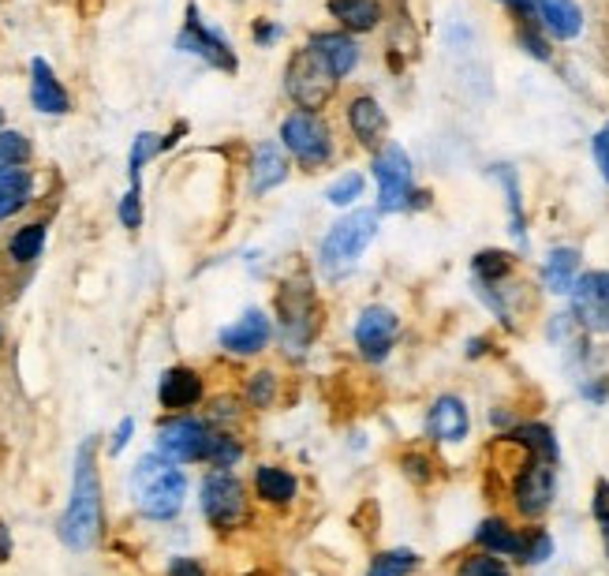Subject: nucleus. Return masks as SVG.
Instances as JSON below:
<instances>
[{
    "label": "nucleus",
    "mask_w": 609,
    "mask_h": 576,
    "mask_svg": "<svg viewBox=\"0 0 609 576\" xmlns=\"http://www.w3.org/2000/svg\"><path fill=\"white\" fill-rule=\"evenodd\" d=\"M102 521L105 505H102V475H97V442L86 438L75 453L72 498H67V510L56 521V535H61L67 551L86 554L102 540Z\"/></svg>",
    "instance_id": "f257e3e1"
},
{
    "label": "nucleus",
    "mask_w": 609,
    "mask_h": 576,
    "mask_svg": "<svg viewBox=\"0 0 609 576\" xmlns=\"http://www.w3.org/2000/svg\"><path fill=\"white\" fill-rule=\"evenodd\" d=\"M132 498L146 521H172L188 498V475L161 453H150L132 468Z\"/></svg>",
    "instance_id": "f03ea898"
},
{
    "label": "nucleus",
    "mask_w": 609,
    "mask_h": 576,
    "mask_svg": "<svg viewBox=\"0 0 609 576\" xmlns=\"http://www.w3.org/2000/svg\"><path fill=\"white\" fill-rule=\"evenodd\" d=\"M375 237H378V210L348 213V218H340L326 232V240H322L318 266L326 270L329 277H340V273H348L363 259V251L375 243Z\"/></svg>",
    "instance_id": "7ed1b4c3"
},
{
    "label": "nucleus",
    "mask_w": 609,
    "mask_h": 576,
    "mask_svg": "<svg viewBox=\"0 0 609 576\" xmlns=\"http://www.w3.org/2000/svg\"><path fill=\"white\" fill-rule=\"evenodd\" d=\"M337 83L340 80L333 75V67L322 61V53L311 42L288 56V67H284V91H288V97L300 105L303 113L326 109L329 97L337 94Z\"/></svg>",
    "instance_id": "20e7f679"
},
{
    "label": "nucleus",
    "mask_w": 609,
    "mask_h": 576,
    "mask_svg": "<svg viewBox=\"0 0 609 576\" xmlns=\"http://www.w3.org/2000/svg\"><path fill=\"white\" fill-rule=\"evenodd\" d=\"M277 311H281V326H284V353L303 356L311 348V341L318 337V300H314V289L307 277L284 281L281 296H277Z\"/></svg>",
    "instance_id": "39448f33"
},
{
    "label": "nucleus",
    "mask_w": 609,
    "mask_h": 576,
    "mask_svg": "<svg viewBox=\"0 0 609 576\" xmlns=\"http://www.w3.org/2000/svg\"><path fill=\"white\" fill-rule=\"evenodd\" d=\"M281 146L303 169H322L333 158V132L318 113H288L281 121Z\"/></svg>",
    "instance_id": "423d86ee"
},
{
    "label": "nucleus",
    "mask_w": 609,
    "mask_h": 576,
    "mask_svg": "<svg viewBox=\"0 0 609 576\" xmlns=\"http://www.w3.org/2000/svg\"><path fill=\"white\" fill-rule=\"evenodd\" d=\"M202 513L210 521V528L218 532H232L248 521V491L235 480L232 472H221L213 468L202 480Z\"/></svg>",
    "instance_id": "0eeeda50"
},
{
    "label": "nucleus",
    "mask_w": 609,
    "mask_h": 576,
    "mask_svg": "<svg viewBox=\"0 0 609 576\" xmlns=\"http://www.w3.org/2000/svg\"><path fill=\"white\" fill-rule=\"evenodd\" d=\"M378 180V213H400L411 207V158L405 154V146L386 143L375 154V165H370Z\"/></svg>",
    "instance_id": "6e6552de"
},
{
    "label": "nucleus",
    "mask_w": 609,
    "mask_h": 576,
    "mask_svg": "<svg viewBox=\"0 0 609 576\" xmlns=\"http://www.w3.org/2000/svg\"><path fill=\"white\" fill-rule=\"evenodd\" d=\"M210 438H213V427L206 423V419L180 412L157 427V453L172 464H195V461H206Z\"/></svg>",
    "instance_id": "1a4fd4ad"
},
{
    "label": "nucleus",
    "mask_w": 609,
    "mask_h": 576,
    "mask_svg": "<svg viewBox=\"0 0 609 576\" xmlns=\"http://www.w3.org/2000/svg\"><path fill=\"white\" fill-rule=\"evenodd\" d=\"M176 49H180V53L199 56V61L218 67V72H235V67H240V61H235V53L229 45V38H224L221 31H213V27H206L195 4L188 8V23H183L180 38H176Z\"/></svg>",
    "instance_id": "9d476101"
},
{
    "label": "nucleus",
    "mask_w": 609,
    "mask_h": 576,
    "mask_svg": "<svg viewBox=\"0 0 609 576\" xmlns=\"http://www.w3.org/2000/svg\"><path fill=\"white\" fill-rule=\"evenodd\" d=\"M573 318L587 334H609V270L579 273L573 285Z\"/></svg>",
    "instance_id": "9b49d317"
},
{
    "label": "nucleus",
    "mask_w": 609,
    "mask_h": 576,
    "mask_svg": "<svg viewBox=\"0 0 609 576\" xmlns=\"http://www.w3.org/2000/svg\"><path fill=\"white\" fill-rule=\"evenodd\" d=\"M554 464H546V461H532L527 457V464L516 472V480H513V505H516V513L519 516H527V521H538L549 505H554Z\"/></svg>",
    "instance_id": "f8f14e48"
},
{
    "label": "nucleus",
    "mask_w": 609,
    "mask_h": 576,
    "mask_svg": "<svg viewBox=\"0 0 609 576\" xmlns=\"http://www.w3.org/2000/svg\"><path fill=\"white\" fill-rule=\"evenodd\" d=\"M400 337V318L389 307H367L356 318V348L367 364H381Z\"/></svg>",
    "instance_id": "ddd939ff"
},
{
    "label": "nucleus",
    "mask_w": 609,
    "mask_h": 576,
    "mask_svg": "<svg viewBox=\"0 0 609 576\" xmlns=\"http://www.w3.org/2000/svg\"><path fill=\"white\" fill-rule=\"evenodd\" d=\"M270 337H273L270 315H266V311H259V307H251V311H243V315L235 318L232 326L221 329L218 345L224 348V353H232V356H259L262 348L270 345Z\"/></svg>",
    "instance_id": "4468645a"
},
{
    "label": "nucleus",
    "mask_w": 609,
    "mask_h": 576,
    "mask_svg": "<svg viewBox=\"0 0 609 576\" xmlns=\"http://www.w3.org/2000/svg\"><path fill=\"white\" fill-rule=\"evenodd\" d=\"M471 431V416H468V405L453 394L438 397L427 412V434L430 442H441V446H453V442H464Z\"/></svg>",
    "instance_id": "2eb2a0df"
},
{
    "label": "nucleus",
    "mask_w": 609,
    "mask_h": 576,
    "mask_svg": "<svg viewBox=\"0 0 609 576\" xmlns=\"http://www.w3.org/2000/svg\"><path fill=\"white\" fill-rule=\"evenodd\" d=\"M348 128L351 135L359 139V146H367V150H381L389 139V116L386 109L378 105V97L370 94H359L348 102Z\"/></svg>",
    "instance_id": "dca6fc26"
},
{
    "label": "nucleus",
    "mask_w": 609,
    "mask_h": 576,
    "mask_svg": "<svg viewBox=\"0 0 609 576\" xmlns=\"http://www.w3.org/2000/svg\"><path fill=\"white\" fill-rule=\"evenodd\" d=\"M31 105L45 116H64L72 113V94L64 91V83L56 80L53 64L45 56L31 61Z\"/></svg>",
    "instance_id": "f3484780"
},
{
    "label": "nucleus",
    "mask_w": 609,
    "mask_h": 576,
    "mask_svg": "<svg viewBox=\"0 0 609 576\" xmlns=\"http://www.w3.org/2000/svg\"><path fill=\"white\" fill-rule=\"evenodd\" d=\"M157 400H161V408H169V412H188L202 400V375L191 367H169L161 375V383H157Z\"/></svg>",
    "instance_id": "a211bd4d"
},
{
    "label": "nucleus",
    "mask_w": 609,
    "mask_h": 576,
    "mask_svg": "<svg viewBox=\"0 0 609 576\" xmlns=\"http://www.w3.org/2000/svg\"><path fill=\"white\" fill-rule=\"evenodd\" d=\"M288 180V158L281 154L277 143H259L254 146V158H251V191L254 195H266L273 188Z\"/></svg>",
    "instance_id": "6ab92c4d"
},
{
    "label": "nucleus",
    "mask_w": 609,
    "mask_h": 576,
    "mask_svg": "<svg viewBox=\"0 0 609 576\" xmlns=\"http://www.w3.org/2000/svg\"><path fill=\"white\" fill-rule=\"evenodd\" d=\"M311 45L318 49L322 61H326V64L333 67V75H337V80H344V75L356 72V64H359V45H356V38H351L348 31L314 34Z\"/></svg>",
    "instance_id": "aec40b11"
},
{
    "label": "nucleus",
    "mask_w": 609,
    "mask_h": 576,
    "mask_svg": "<svg viewBox=\"0 0 609 576\" xmlns=\"http://www.w3.org/2000/svg\"><path fill=\"white\" fill-rule=\"evenodd\" d=\"M535 19L561 42L584 31V12L576 0H535Z\"/></svg>",
    "instance_id": "412c9836"
},
{
    "label": "nucleus",
    "mask_w": 609,
    "mask_h": 576,
    "mask_svg": "<svg viewBox=\"0 0 609 576\" xmlns=\"http://www.w3.org/2000/svg\"><path fill=\"white\" fill-rule=\"evenodd\" d=\"M475 543L483 546V551L497 554V558H516L524 554V532H516L508 521H501V516H490V521L479 524L475 532Z\"/></svg>",
    "instance_id": "4be33fe9"
},
{
    "label": "nucleus",
    "mask_w": 609,
    "mask_h": 576,
    "mask_svg": "<svg viewBox=\"0 0 609 576\" xmlns=\"http://www.w3.org/2000/svg\"><path fill=\"white\" fill-rule=\"evenodd\" d=\"M329 15L348 34H367L381 23V4L378 0H329Z\"/></svg>",
    "instance_id": "5701e85b"
},
{
    "label": "nucleus",
    "mask_w": 609,
    "mask_h": 576,
    "mask_svg": "<svg viewBox=\"0 0 609 576\" xmlns=\"http://www.w3.org/2000/svg\"><path fill=\"white\" fill-rule=\"evenodd\" d=\"M254 491L266 505H288L296 498V475L277 464H259L254 468Z\"/></svg>",
    "instance_id": "b1692460"
},
{
    "label": "nucleus",
    "mask_w": 609,
    "mask_h": 576,
    "mask_svg": "<svg viewBox=\"0 0 609 576\" xmlns=\"http://www.w3.org/2000/svg\"><path fill=\"white\" fill-rule=\"evenodd\" d=\"M508 442H516L519 449H527L532 461H546V464H557L561 449H557V438L549 431L546 423H519L508 431Z\"/></svg>",
    "instance_id": "393cba45"
},
{
    "label": "nucleus",
    "mask_w": 609,
    "mask_h": 576,
    "mask_svg": "<svg viewBox=\"0 0 609 576\" xmlns=\"http://www.w3.org/2000/svg\"><path fill=\"white\" fill-rule=\"evenodd\" d=\"M31 195H34V177L23 169V165L0 172V221L15 218V213L31 202Z\"/></svg>",
    "instance_id": "a878e982"
},
{
    "label": "nucleus",
    "mask_w": 609,
    "mask_h": 576,
    "mask_svg": "<svg viewBox=\"0 0 609 576\" xmlns=\"http://www.w3.org/2000/svg\"><path fill=\"white\" fill-rule=\"evenodd\" d=\"M576 277H579V251L576 248L549 251V259L543 266V285L549 292H557V296H565V292H573Z\"/></svg>",
    "instance_id": "bb28decb"
},
{
    "label": "nucleus",
    "mask_w": 609,
    "mask_h": 576,
    "mask_svg": "<svg viewBox=\"0 0 609 576\" xmlns=\"http://www.w3.org/2000/svg\"><path fill=\"white\" fill-rule=\"evenodd\" d=\"M42 248H45V224L31 221L8 240V259L19 262V266H31L34 259H42Z\"/></svg>",
    "instance_id": "cd10ccee"
},
{
    "label": "nucleus",
    "mask_w": 609,
    "mask_h": 576,
    "mask_svg": "<svg viewBox=\"0 0 609 576\" xmlns=\"http://www.w3.org/2000/svg\"><path fill=\"white\" fill-rule=\"evenodd\" d=\"M471 273H475V285H501L513 273V255L508 251H479L471 259Z\"/></svg>",
    "instance_id": "c85d7f7f"
},
{
    "label": "nucleus",
    "mask_w": 609,
    "mask_h": 576,
    "mask_svg": "<svg viewBox=\"0 0 609 576\" xmlns=\"http://www.w3.org/2000/svg\"><path fill=\"white\" fill-rule=\"evenodd\" d=\"M416 569H419V554L416 551H386V554H375L367 576H408Z\"/></svg>",
    "instance_id": "c756f323"
},
{
    "label": "nucleus",
    "mask_w": 609,
    "mask_h": 576,
    "mask_svg": "<svg viewBox=\"0 0 609 576\" xmlns=\"http://www.w3.org/2000/svg\"><path fill=\"white\" fill-rule=\"evenodd\" d=\"M157 154H161V135H154V132H139V135H135L132 154H127V177H132V188L143 177V165L150 161V158H157Z\"/></svg>",
    "instance_id": "7c9ffc66"
},
{
    "label": "nucleus",
    "mask_w": 609,
    "mask_h": 576,
    "mask_svg": "<svg viewBox=\"0 0 609 576\" xmlns=\"http://www.w3.org/2000/svg\"><path fill=\"white\" fill-rule=\"evenodd\" d=\"M240 457H243V446L235 442V438H232L229 431H213L210 449H206V464L221 468V472H232Z\"/></svg>",
    "instance_id": "2f4dec72"
},
{
    "label": "nucleus",
    "mask_w": 609,
    "mask_h": 576,
    "mask_svg": "<svg viewBox=\"0 0 609 576\" xmlns=\"http://www.w3.org/2000/svg\"><path fill=\"white\" fill-rule=\"evenodd\" d=\"M31 161V139L23 132H0V172Z\"/></svg>",
    "instance_id": "473e14b6"
},
{
    "label": "nucleus",
    "mask_w": 609,
    "mask_h": 576,
    "mask_svg": "<svg viewBox=\"0 0 609 576\" xmlns=\"http://www.w3.org/2000/svg\"><path fill=\"white\" fill-rule=\"evenodd\" d=\"M243 397H248L251 408H270L277 400V375L273 370H254L243 386Z\"/></svg>",
    "instance_id": "72a5a7b5"
},
{
    "label": "nucleus",
    "mask_w": 609,
    "mask_h": 576,
    "mask_svg": "<svg viewBox=\"0 0 609 576\" xmlns=\"http://www.w3.org/2000/svg\"><path fill=\"white\" fill-rule=\"evenodd\" d=\"M494 177L505 184L508 195V213H513V237L524 240V207H519V180L513 172V165H494Z\"/></svg>",
    "instance_id": "f704fd0d"
},
{
    "label": "nucleus",
    "mask_w": 609,
    "mask_h": 576,
    "mask_svg": "<svg viewBox=\"0 0 609 576\" xmlns=\"http://www.w3.org/2000/svg\"><path fill=\"white\" fill-rule=\"evenodd\" d=\"M456 576H513V569H508L505 562L497 558V554H471V558H464L456 565Z\"/></svg>",
    "instance_id": "c9c22d12"
},
{
    "label": "nucleus",
    "mask_w": 609,
    "mask_h": 576,
    "mask_svg": "<svg viewBox=\"0 0 609 576\" xmlns=\"http://www.w3.org/2000/svg\"><path fill=\"white\" fill-rule=\"evenodd\" d=\"M549 554H554V535H549L546 528H527L524 532V554H519V562L538 565V562H546Z\"/></svg>",
    "instance_id": "e433bc0d"
},
{
    "label": "nucleus",
    "mask_w": 609,
    "mask_h": 576,
    "mask_svg": "<svg viewBox=\"0 0 609 576\" xmlns=\"http://www.w3.org/2000/svg\"><path fill=\"white\" fill-rule=\"evenodd\" d=\"M359 195H363V177H359V172H344V177H337L329 184L326 199L333 202V207H351Z\"/></svg>",
    "instance_id": "4c0bfd02"
},
{
    "label": "nucleus",
    "mask_w": 609,
    "mask_h": 576,
    "mask_svg": "<svg viewBox=\"0 0 609 576\" xmlns=\"http://www.w3.org/2000/svg\"><path fill=\"white\" fill-rule=\"evenodd\" d=\"M535 23H538V19H535ZM535 23H532V19H524V23H519V31H516V42L524 45V53H532L535 61H549V42L535 31Z\"/></svg>",
    "instance_id": "58836bf2"
},
{
    "label": "nucleus",
    "mask_w": 609,
    "mask_h": 576,
    "mask_svg": "<svg viewBox=\"0 0 609 576\" xmlns=\"http://www.w3.org/2000/svg\"><path fill=\"white\" fill-rule=\"evenodd\" d=\"M116 213H120L124 229H139V224H143V188H139V184H135V188L124 195L120 210H116Z\"/></svg>",
    "instance_id": "ea45409f"
},
{
    "label": "nucleus",
    "mask_w": 609,
    "mask_h": 576,
    "mask_svg": "<svg viewBox=\"0 0 609 576\" xmlns=\"http://www.w3.org/2000/svg\"><path fill=\"white\" fill-rule=\"evenodd\" d=\"M595 521L602 528V540H606V554H609V480H598L595 483Z\"/></svg>",
    "instance_id": "a19ab883"
},
{
    "label": "nucleus",
    "mask_w": 609,
    "mask_h": 576,
    "mask_svg": "<svg viewBox=\"0 0 609 576\" xmlns=\"http://www.w3.org/2000/svg\"><path fill=\"white\" fill-rule=\"evenodd\" d=\"M591 154H595V165L602 169V180L609 184V124L606 128H598L595 132V139H591Z\"/></svg>",
    "instance_id": "79ce46f5"
},
{
    "label": "nucleus",
    "mask_w": 609,
    "mask_h": 576,
    "mask_svg": "<svg viewBox=\"0 0 609 576\" xmlns=\"http://www.w3.org/2000/svg\"><path fill=\"white\" fill-rule=\"evenodd\" d=\"M132 434H135V419L132 416H124L120 419V427L113 431V442H109V453L116 457V453H124V446L132 442Z\"/></svg>",
    "instance_id": "37998d69"
},
{
    "label": "nucleus",
    "mask_w": 609,
    "mask_h": 576,
    "mask_svg": "<svg viewBox=\"0 0 609 576\" xmlns=\"http://www.w3.org/2000/svg\"><path fill=\"white\" fill-rule=\"evenodd\" d=\"M284 31H281V27L277 23H270V19H259V23H254V42H259L262 49H266V45H273V42H277V38H281Z\"/></svg>",
    "instance_id": "c03bdc74"
},
{
    "label": "nucleus",
    "mask_w": 609,
    "mask_h": 576,
    "mask_svg": "<svg viewBox=\"0 0 609 576\" xmlns=\"http://www.w3.org/2000/svg\"><path fill=\"white\" fill-rule=\"evenodd\" d=\"M169 576H206V569L195 558H172L169 562Z\"/></svg>",
    "instance_id": "a18cd8bd"
},
{
    "label": "nucleus",
    "mask_w": 609,
    "mask_h": 576,
    "mask_svg": "<svg viewBox=\"0 0 609 576\" xmlns=\"http://www.w3.org/2000/svg\"><path fill=\"white\" fill-rule=\"evenodd\" d=\"M427 468H430V461H427V457H416V453H411V457H405V472H411V475H416L419 483H427V480H430V472H427Z\"/></svg>",
    "instance_id": "49530a36"
},
{
    "label": "nucleus",
    "mask_w": 609,
    "mask_h": 576,
    "mask_svg": "<svg viewBox=\"0 0 609 576\" xmlns=\"http://www.w3.org/2000/svg\"><path fill=\"white\" fill-rule=\"evenodd\" d=\"M497 4L513 8L519 19H535V0H497Z\"/></svg>",
    "instance_id": "de8ad7c7"
},
{
    "label": "nucleus",
    "mask_w": 609,
    "mask_h": 576,
    "mask_svg": "<svg viewBox=\"0 0 609 576\" xmlns=\"http://www.w3.org/2000/svg\"><path fill=\"white\" fill-rule=\"evenodd\" d=\"M8 558H12V532H8L4 516H0V565H4Z\"/></svg>",
    "instance_id": "09e8293b"
},
{
    "label": "nucleus",
    "mask_w": 609,
    "mask_h": 576,
    "mask_svg": "<svg viewBox=\"0 0 609 576\" xmlns=\"http://www.w3.org/2000/svg\"><path fill=\"white\" fill-rule=\"evenodd\" d=\"M183 132H188V124L180 121V124H176V128H172L169 135H161V150H172V146L180 143V135H183Z\"/></svg>",
    "instance_id": "8fccbe9b"
},
{
    "label": "nucleus",
    "mask_w": 609,
    "mask_h": 576,
    "mask_svg": "<svg viewBox=\"0 0 609 576\" xmlns=\"http://www.w3.org/2000/svg\"><path fill=\"white\" fill-rule=\"evenodd\" d=\"M0 124H4V109H0Z\"/></svg>",
    "instance_id": "3c124183"
}]
</instances>
